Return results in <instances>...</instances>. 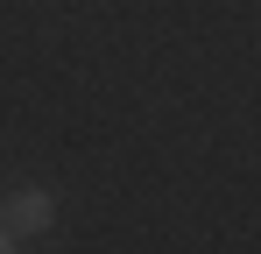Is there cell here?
Returning <instances> with one entry per match:
<instances>
[{
	"mask_svg": "<svg viewBox=\"0 0 261 254\" xmlns=\"http://www.w3.org/2000/svg\"><path fill=\"white\" fill-rule=\"evenodd\" d=\"M0 226L14 240H43L49 226H57V198H49L43 184H21L14 198H0Z\"/></svg>",
	"mask_w": 261,
	"mask_h": 254,
	"instance_id": "1",
	"label": "cell"
},
{
	"mask_svg": "<svg viewBox=\"0 0 261 254\" xmlns=\"http://www.w3.org/2000/svg\"><path fill=\"white\" fill-rule=\"evenodd\" d=\"M0 254H21V240H14V233H7V226H0Z\"/></svg>",
	"mask_w": 261,
	"mask_h": 254,
	"instance_id": "2",
	"label": "cell"
}]
</instances>
